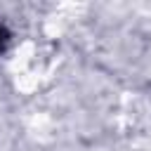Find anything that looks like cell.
Listing matches in <instances>:
<instances>
[{
  "label": "cell",
  "instance_id": "1",
  "mask_svg": "<svg viewBox=\"0 0 151 151\" xmlns=\"http://www.w3.org/2000/svg\"><path fill=\"white\" fill-rule=\"evenodd\" d=\"M2 42H5V33H2V28H0V47H2Z\"/></svg>",
  "mask_w": 151,
  "mask_h": 151
}]
</instances>
